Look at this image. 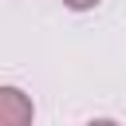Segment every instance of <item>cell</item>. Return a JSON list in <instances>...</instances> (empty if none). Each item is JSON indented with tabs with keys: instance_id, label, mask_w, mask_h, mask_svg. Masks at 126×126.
<instances>
[{
	"instance_id": "1",
	"label": "cell",
	"mask_w": 126,
	"mask_h": 126,
	"mask_svg": "<svg viewBox=\"0 0 126 126\" xmlns=\"http://www.w3.org/2000/svg\"><path fill=\"white\" fill-rule=\"evenodd\" d=\"M35 102L20 87H0V126H32Z\"/></svg>"
},
{
	"instance_id": "3",
	"label": "cell",
	"mask_w": 126,
	"mask_h": 126,
	"mask_svg": "<svg viewBox=\"0 0 126 126\" xmlns=\"http://www.w3.org/2000/svg\"><path fill=\"white\" fill-rule=\"evenodd\" d=\"M87 126H118V122H114V118H91Z\"/></svg>"
},
{
	"instance_id": "2",
	"label": "cell",
	"mask_w": 126,
	"mask_h": 126,
	"mask_svg": "<svg viewBox=\"0 0 126 126\" xmlns=\"http://www.w3.org/2000/svg\"><path fill=\"white\" fill-rule=\"evenodd\" d=\"M67 8H75V12H87V8H94V4H102V0H63Z\"/></svg>"
}]
</instances>
